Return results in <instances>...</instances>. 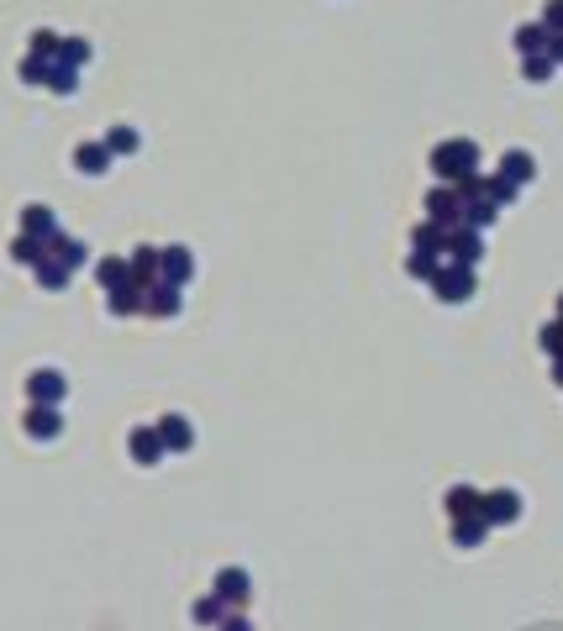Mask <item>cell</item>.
Returning a JSON list of instances; mask_svg holds the SVG:
<instances>
[{"mask_svg": "<svg viewBox=\"0 0 563 631\" xmlns=\"http://www.w3.org/2000/svg\"><path fill=\"white\" fill-rule=\"evenodd\" d=\"M79 163H85L90 174H100V163H106V153H100V148H85V153H79Z\"/></svg>", "mask_w": 563, "mask_h": 631, "instance_id": "1", "label": "cell"}, {"mask_svg": "<svg viewBox=\"0 0 563 631\" xmlns=\"http://www.w3.org/2000/svg\"><path fill=\"white\" fill-rule=\"evenodd\" d=\"M63 385H59V374H37V394H59Z\"/></svg>", "mask_w": 563, "mask_h": 631, "instance_id": "2", "label": "cell"}, {"mask_svg": "<svg viewBox=\"0 0 563 631\" xmlns=\"http://www.w3.org/2000/svg\"><path fill=\"white\" fill-rule=\"evenodd\" d=\"M32 426H37V431H42V437H48V431H59V421L48 416V411H37V416H32Z\"/></svg>", "mask_w": 563, "mask_h": 631, "instance_id": "3", "label": "cell"}]
</instances>
